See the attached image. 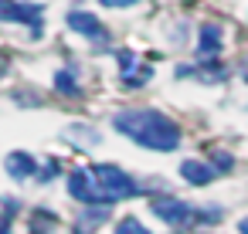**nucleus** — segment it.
<instances>
[{"mask_svg":"<svg viewBox=\"0 0 248 234\" xmlns=\"http://www.w3.org/2000/svg\"><path fill=\"white\" fill-rule=\"evenodd\" d=\"M153 214L173 227H190V224H217L221 210L217 207H197V204H184L177 197H156L153 200Z\"/></svg>","mask_w":248,"mask_h":234,"instance_id":"7ed1b4c3","label":"nucleus"},{"mask_svg":"<svg viewBox=\"0 0 248 234\" xmlns=\"http://www.w3.org/2000/svg\"><path fill=\"white\" fill-rule=\"evenodd\" d=\"M55 173H58V160H48V163H45V170H41V180H51Z\"/></svg>","mask_w":248,"mask_h":234,"instance_id":"f8f14e48","label":"nucleus"},{"mask_svg":"<svg viewBox=\"0 0 248 234\" xmlns=\"http://www.w3.org/2000/svg\"><path fill=\"white\" fill-rule=\"evenodd\" d=\"M214 160H217V166H221V170H231V156H224L221 149H217V156H214Z\"/></svg>","mask_w":248,"mask_h":234,"instance_id":"4468645a","label":"nucleus"},{"mask_svg":"<svg viewBox=\"0 0 248 234\" xmlns=\"http://www.w3.org/2000/svg\"><path fill=\"white\" fill-rule=\"evenodd\" d=\"M68 193L78 200V204H89V207H109L116 200H126L133 193H140V183L119 170V166H106V163H95V166H82L68 176Z\"/></svg>","mask_w":248,"mask_h":234,"instance_id":"f257e3e1","label":"nucleus"},{"mask_svg":"<svg viewBox=\"0 0 248 234\" xmlns=\"http://www.w3.org/2000/svg\"><path fill=\"white\" fill-rule=\"evenodd\" d=\"M119 68H123V82H126V85H143V82H150V68H140L129 51L119 55Z\"/></svg>","mask_w":248,"mask_h":234,"instance_id":"1a4fd4ad","label":"nucleus"},{"mask_svg":"<svg viewBox=\"0 0 248 234\" xmlns=\"http://www.w3.org/2000/svg\"><path fill=\"white\" fill-rule=\"evenodd\" d=\"M180 176H184L187 183H194V187H204V183H211V180H214V170H211L207 163L184 160V163H180Z\"/></svg>","mask_w":248,"mask_h":234,"instance_id":"0eeeda50","label":"nucleus"},{"mask_svg":"<svg viewBox=\"0 0 248 234\" xmlns=\"http://www.w3.org/2000/svg\"><path fill=\"white\" fill-rule=\"evenodd\" d=\"M238 234H248V217H245V220H238Z\"/></svg>","mask_w":248,"mask_h":234,"instance_id":"dca6fc26","label":"nucleus"},{"mask_svg":"<svg viewBox=\"0 0 248 234\" xmlns=\"http://www.w3.org/2000/svg\"><path fill=\"white\" fill-rule=\"evenodd\" d=\"M68 28L78 31V34H85V38H92V41H106V38H109L106 28H102L92 14H85V11H72V14H68Z\"/></svg>","mask_w":248,"mask_h":234,"instance_id":"39448f33","label":"nucleus"},{"mask_svg":"<svg viewBox=\"0 0 248 234\" xmlns=\"http://www.w3.org/2000/svg\"><path fill=\"white\" fill-rule=\"evenodd\" d=\"M0 234H11V224H7V214H0Z\"/></svg>","mask_w":248,"mask_h":234,"instance_id":"2eb2a0df","label":"nucleus"},{"mask_svg":"<svg viewBox=\"0 0 248 234\" xmlns=\"http://www.w3.org/2000/svg\"><path fill=\"white\" fill-rule=\"evenodd\" d=\"M102 7H133V4H140V0H99Z\"/></svg>","mask_w":248,"mask_h":234,"instance_id":"ddd939ff","label":"nucleus"},{"mask_svg":"<svg viewBox=\"0 0 248 234\" xmlns=\"http://www.w3.org/2000/svg\"><path fill=\"white\" fill-rule=\"evenodd\" d=\"M4 166H7V173H11L14 180H28V176H34V173H38V163H34V156H31V153H11Z\"/></svg>","mask_w":248,"mask_h":234,"instance_id":"423d86ee","label":"nucleus"},{"mask_svg":"<svg viewBox=\"0 0 248 234\" xmlns=\"http://www.w3.org/2000/svg\"><path fill=\"white\" fill-rule=\"evenodd\" d=\"M55 88L58 92H75V75L65 68V72H58V78H55Z\"/></svg>","mask_w":248,"mask_h":234,"instance_id":"9b49d317","label":"nucleus"},{"mask_svg":"<svg viewBox=\"0 0 248 234\" xmlns=\"http://www.w3.org/2000/svg\"><path fill=\"white\" fill-rule=\"evenodd\" d=\"M112 126H116V132H123L133 143L156 149V153H170L180 146V126L156 109H123V112H116Z\"/></svg>","mask_w":248,"mask_h":234,"instance_id":"f03ea898","label":"nucleus"},{"mask_svg":"<svg viewBox=\"0 0 248 234\" xmlns=\"http://www.w3.org/2000/svg\"><path fill=\"white\" fill-rule=\"evenodd\" d=\"M241 72H245V78H248V61H245V65H241Z\"/></svg>","mask_w":248,"mask_h":234,"instance_id":"f3484780","label":"nucleus"},{"mask_svg":"<svg viewBox=\"0 0 248 234\" xmlns=\"http://www.w3.org/2000/svg\"><path fill=\"white\" fill-rule=\"evenodd\" d=\"M116 234H150V231H146L136 217H123V220L116 224Z\"/></svg>","mask_w":248,"mask_h":234,"instance_id":"9d476101","label":"nucleus"},{"mask_svg":"<svg viewBox=\"0 0 248 234\" xmlns=\"http://www.w3.org/2000/svg\"><path fill=\"white\" fill-rule=\"evenodd\" d=\"M41 7L38 4H21V0H0V21H11V24H31L34 34L41 31Z\"/></svg>","mask_w":248,"mask_h":234,"instance_id":"20e7f679","label":"nucleus"},{"mask_svg":"<svg viewBox=\"0 0 248 234\" xmlns=\"http://www.w3.org/2000/svg\"><path fill=\"white\" fill-rule=\"evenodd\" d=\"M197 55H201V58H214V55H221V28H217V24H204V28H201Z\"/></svg>","mask_w":248,"mask_h":234,"instance_id":"6e6552de","label":"nucleus"}]
</instances>
